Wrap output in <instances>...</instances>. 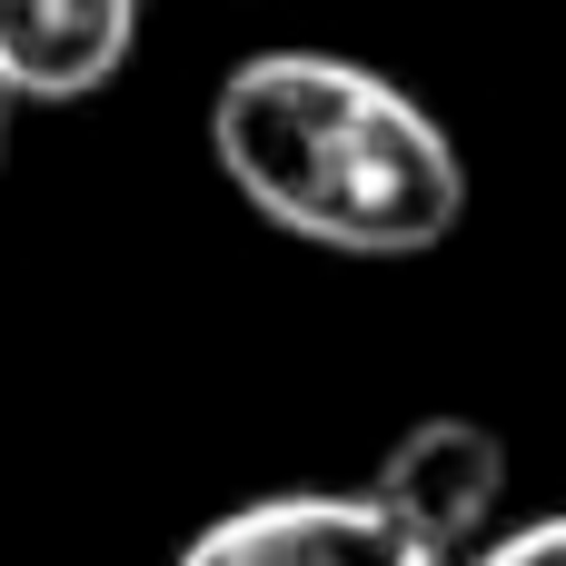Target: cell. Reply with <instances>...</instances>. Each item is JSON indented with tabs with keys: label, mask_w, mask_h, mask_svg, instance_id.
Segmentation results:
<instances>
[{
	"label": "cell",
	"mask_w": 566,
	"mask_h": 566,
	"mask_svg": "<svg viewBox=\"0 0 566 566\" xmlns=\"http://www.w3.org/2000/svg\"><path fill=\"white\" fill-rule=\"evenodd\" d=\"M219 179L338 259H428L468 219L458 139L348 50H249L209 99Z\"/></svg>",
	"instance_id": "obj_1"
},
{
	"label": "cell",
	"mask_w": 566,
	"mask_h": 566,
	"mask_svg": "<svg viewBox=\"0 0 566 566\" xmlns=\"http://www.w3.org/2000/svg\"><path fill=\"white\" fill-rule=\"evenodd\" d=\"M169 566H448L428 537H408L378 497H249L209 517Z\"/></svg>",
	"instance_id": "obj_2"
},
{
	"label": "cell",
	"mask_w": 566,
	"mask_h": 566,
	"mask_svg": "<svg viewBox=\"0 0 566 566\" xmlns=\"http://www.w3.org/2000/svg\"><path fill=\"white\" fill-rule=\"evenodd\" d=\"M408 537H428L438 557H468L507 497V438L478 428V418H418L388 458H378V488H368Z\"/></svg>",
	"instance_id": "obj_3"
},
{
	"label": "cell",
	"mask_w": 566,
	"mask_h": 566,
	"mask_svg": "<svg viewBox=\"0 0 566 566\" xmlns=\"http://www.w3.org/2000/svg\"><path fill=\"white\" fill-rule=\"evenodd\" d=\"M139 0H0V90L10 99H90L129 70Z\"/></svg>",
	"instance_id": "obj_4"
},
{
	"label": "cell",
	"mask_w": 566,
	"mask_h": 566,
	"mask_svg": "<svg viewBox=\"0 0 566 566\" xmlns=\"http://www.w3.org/2000/svg\"><path fill=\"white\" fill-rule=\"evenodd\" d=\"M478 566H566V517H537V527H517V537H497Z\"/></svg>",
	"instance_id": "obj_5"
},
{
	"label": "cell",
	"mask_w": 566,
	"mask_h": 566,
	"mask_svg": "<svg viewBox=\"0 0 566 566\" xmlns=\"http://www.w3.org/2000/svg\"><path fill=\"white\" fill-rule=\"evenodd\" d=\"M0 159H10V90H0Z\"/></svg>",
	"instance_id": "obj_6"
}]
</instances>
